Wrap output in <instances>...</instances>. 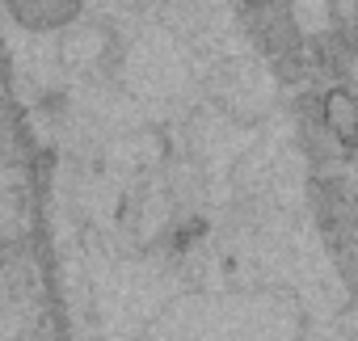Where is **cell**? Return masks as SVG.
<instances>
[{"instance_id": "obj_1", "label": "cell", "mask_w": 358, "mask_h": 341, "mask_svg": "<svg viewBox=\"0 0 358 341\" xmlns=\"http://www.w3.org/2000/svg\"><path fill=\"white\" fill-rule=\"evenodd\" d=\"M329 122H333V131L345 135V139L358 135V114H354V101H350L345 93H333V97H329Z\"/></svg>"}]
</instances>
